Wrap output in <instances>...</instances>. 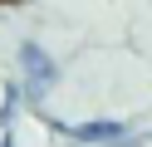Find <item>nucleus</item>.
<instances>
[{
  "instance_id": "nucleus-2",
  "label": "nucleus",
  "mask_w": 152,
  "mask_h": 147,
  "mask_svg": "<svg viewBox=\"0 0 152 147\" xmlns=\"http://www.w3.org/2000/svg\"><path fill=\"white\" fill-rule=\"evenodd\" d=\"M69 137L74 142H108V147H128L132 142V132L118 123V118H98V123H79V127H69Z\"/></svg>"
},
{
  "instance_id": "nucleus-3",
  "label": "nucleus",
  "mask_w": 152,
  "mask_h": 147,
  "mask_svg": "<svg viewBox=\"0 0 152 147\" xmlns=\"http://www.w3.org/2000/svg\"><path fill=\"white\" fill-rule=\"evenodd\" d=\"M0 147H15V142H10V132H5V142H0Z\"/></svg>"
},
{
  "instance_id": "nucleus-1",
  "label": "nucleus",
  "mask_w": 152,
  "mask_h": 147,
  "mask_svg": "<svg viewBox=\"0 0 152 147\" xmlns=\"http://www.w3.org/2000/svg\"><path fill=\"white\" fill-rule=\"evenodd\" d=\"M20 64H25V78H30V93L44 98L49 83H54V59L44 54L39 44H20Z\"/></svg>"
}]
</instances>
